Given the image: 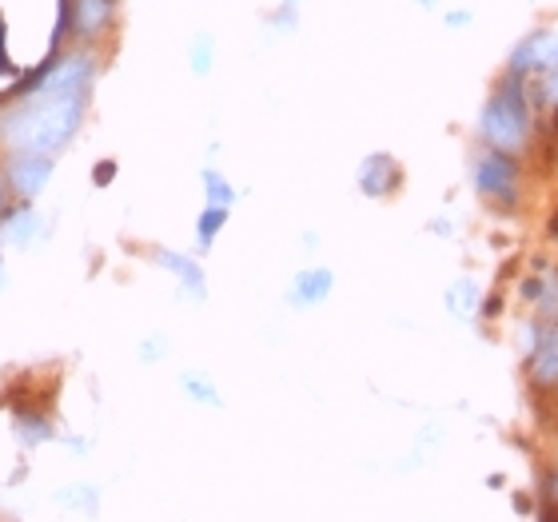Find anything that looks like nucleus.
I'll use <instances>...</instances> for the list:
<instances>
[{
    "label": "nucleus",
    "mask_w": 558,
    "mask_h": 522,
    "mask_svg": "<svg viewBox=\"0 0 558 522\" xmlns=\"http://www.w3.org/2000/svg\"><path fill=\"white\" fill-rule=\"evenodd\" d=\"M327 288H331V276H327V271H312V279H303L300 300H319Z\"/></svg>",
    "instance_id": "7"
},
{
    "label": "nucleus",
    "mask_w": 558,
    "mask_h": 522,
    "mask_svg": "<svg viewBox=\"0 0 558 522\" xmlns=\"http://www.w3.org/2000/svg\"><path fill=\"white\" fill-rule=\"evenodd\" d=\"M399 180V168L387 156H372V160L363 163V172H360V184L363 192H372V196H384L387 187Z\"/></svg>",
    "instance_id": "4"
},
{
    "label": "nucleus",
    "mask_w": 558,
    "mask_h": 522,
    "mask_svg": "<svg viewBox=\"0 0 558 522\" xmlns=\"http://www.w3.org/2000/svg\"><path fill=\"white\" fill-rule=\"evenodd\" d=\"M223 216H228L223 208H208V216L199 220V235H204V240H211V235H216V228L223 223Z\"/></svg>",
    "instance_id": "9"
},
{
    "label": "nucleus",
    "mask_w": 558,
    "mask_h": 522,
    "mask_svg": "<svg viewBox=\"0 0 558 522\" xmlns=\"http://www.w3.org/2000/svg\"><path fill=\"white\" fill-rule=\"evenodd\" d=\"M475 180H478V192L490 199V204H502V208H511L514 196H519V168L507 151H487L475 168Z\"/></svg>",
    "instance_id": "3"
},
{
    "label": "nucleus",
    "mask_w": 558,
    "mask_h": 522,
    "mask_svg": "<svg viewBox=\"0 0 558 522\" xmlns=\"http://www.w3.org/2000/svg\"><path fill=\"white\" fill-rule=\"evenodd\" d=\"M81 120V96L76 93H36V100L21 112H12L4 136L28 156H48L72 136Z\"/></svg>",
    "instance_id": "1"
},
{
    "label": "nucleus",
    "mask_w": 558,
    "mask_h": 522,
    "mask_svg": "<svg viewBox=\"0 0 558 522\" xmlns=\"http://www.w3.org/2000/svg\"><path fill=\"white\" fill-rule=\"evenodd\" d=\"M550 93H555V96H558V84H555V88H550Z\"/></svg>",
    "instance_id": "12"
},
{
    "label": "nucleus",
    "mask_w": 558,
    "mask_h": 522,
    "mask_svg": "<svg viewBox=\"0 0 558 522\" xmlns=\"http://www.w3.org/2000/svg\"><path fill=\"white\" fill-rule=\"evenodd\" d=\"M12 175H16V184H21L24 192H36V187L45 184L48 160H45V156H36V160H21L16 168H12Z\"/></svg>",
    "instance_id": "6"
},
{
    "label": "nucleus",
    "mask_w": 558,
    "mask_h": 522,
    "mask_svg": "<svg viewBox=\"0 0 558 522\" xmlns=\"http://www.w3.org/2000/svg\"><path fill=\"white\" fill-rule=\"evenodd\" d=\"M526 132H531V105H526L523 84L502 81V88L483 112V136L499 151H519L526 144Z\"/></svg>",
    "instance_id": "2"
},
{
    "label": "nucleus",
    "mask_w": 558,
    "mask_h": 522,
    "mask_svg": "<svg viewBox=\"0 0 558 522\" xmlns=\"http://www.w3.org/2000/svg\"><path fill=\"white\" fill-rule=\"evenodd\" d=\"M531 375H535V384H543V387H555L558 384V331H550V336L535 348Z\"/></svg>",
    "instance_id": "5"
},
{
    "label": "nucleus",
    "mask_w": 558,
    "mask_h": 522,
    "mask_svg": "<svg viewBox=\"0 0 558 522\" xmlns=\"http://www.w3.org/2000/svg\"><path fill=\"white\" fill-rule=\"evenodd\" d=\"M0 208H4V184H0Z\"/></svg>",
    "instance_id": "11"
},
{
    "label": "nucleus",
    "mask_w": 558,
    "mask_h": 522,
    "mask_svg": "<svg viewBox=\"0 0 558 522\" xmlns=\"http://www.w3.org/2000/svg\"><path fill=\"white\" fill-rule=\"evenodd\" d=\"M547 295H543V315H550V303H558V271H555V279L547 283Z\"/></svg>",
    "instance_id": "10"
},
{
    "label": "nucleus",
    "mask_w": 558,
    "mask_h": 522,
    "mask_svg": "<svg viewBox=\"0 0 558 522\" xmlns=\"http://www.w3.org/2000/svg\"><path fill=\"white\" fill-rule=\"evenodd\" d=\"M105 0H84V12H81V21H84V28H93V24H100L105 21Z\"/></svg>",
    "instance_id": "8"
}]
</instances>
